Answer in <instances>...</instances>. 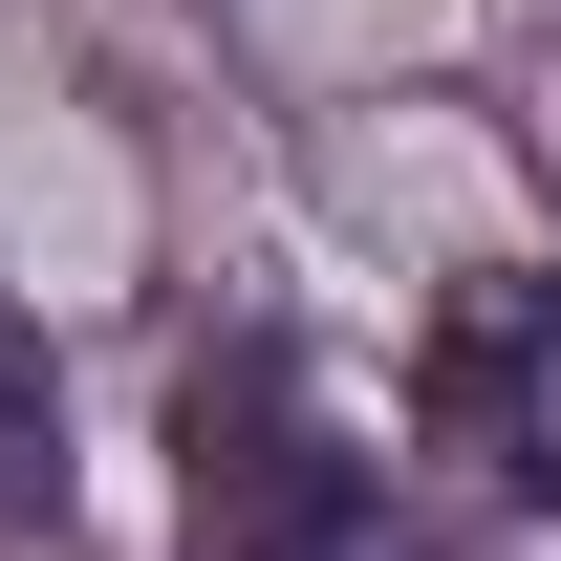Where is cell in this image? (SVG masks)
Returning <instances> with one entry per match:
<instances>
[{
    "label": "cell",
    "instance_id": "obj_1",
    "mask_svg": "<svg viewBox=\"0 0 561 561\" xmlns=\"http://www.w3.org/2000/svg\"><path fill=\"white\" fill-rule=\"evenodd\" d=\"M195 561H432V540L302 432L280 346H238V367H195Z\"/></svg>",
    "mask_w": 561,
    "mask_h": 561
},
{
    "label": "cell",
    "instance_id": "obj_2",
    "mask_svg": "<svg viewBox=\"0 0 561 561\" xmlns=\"http://www.w3.org/2000/svg\"><path fill=\"white\" fill-rule=\"evenodd\" d=\"M411 411H432V454H476L496 496H561V280H454Z\"/></svg>",
    "mask_w": 561,
    "mask_h": 561
},
{
    "label": "cell",
    "instance_id": "obj_3",
    "mask_svg": "<svg viewBox=\"0 0 561 561\" xmlns=\"http://www.w3.org/2000/svg\"><path fill=\"white\" fill-rule=\"evenodd\" d=\"M0 540H66V389H44L22 302H0Z\"/></svg>",
    "mask_w": 561,
    "mask_h": 561
}]
</instances>
